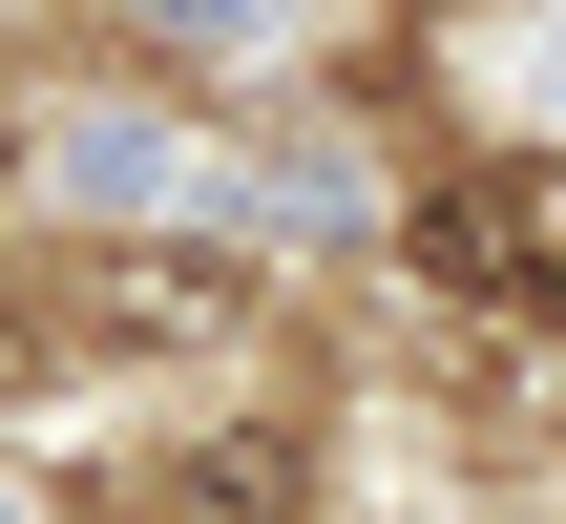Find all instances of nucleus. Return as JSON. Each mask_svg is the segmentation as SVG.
<instances>
[{
  "label": "nucleus",
  "instance_id": "1",
  "mask_svg": "<svg viewBox=\"0 0 566 524\" xmlns=\"http://www.w3.org/2000/svg\"><path fill=\"white\" fill-rule=\"evenodd\" d=\"M84 315H105V357H210V336H252V273L231 252H105Z\"/></svg>",
  "mask_w": 566,
  "mask_h": 524
},
{
  "label": "nucleus",
  "instance_id": "2",
  "mask_svg": "<svg viewBox=\"0 0 566 524\" xmlns=\"http://www.w3.org/2000/svg\"><path fill=\"white\" fill-rule=\"evenodd\" d=\"M420 273H462V294H546V315H566V210H546V189H441V210H420Z\"/></svg>",
  "mask_w": 566,
  "mask_h": 524
},
{
  "label": "nucleus",
  "instance_id": "3",
  "mask_svg": "<svg viewBox=\"0 0 566 524\" xmlns=\"http://www.w3.org/2000/svg\"><path fill=\"white\" fill-rule=\"evenodd\" d=\"M168 504H189V524H294V462H273V441H231V462H189Z\"/></svg>",
  "mask_w": 566,
  "mask_h": 524
},
{
  "label": "nucleus",
  "instance_id": "4",
  "mask_svg": "<svg viewBox=\"0 0 566 524\" xmlns=\"http://www.w3.org/2000/svg\"><path fill=\"white\" fill-rule=\"evenodd\" d=\"M147 21H168V42H231V63L273 42V0H147Z\"/></svg>",
  "mask_w": 566,
  "mask_h": 524
},
{
  "label": "nucleus",
  "instance_id": "5",
  "mask_svg": "<svg viewBox=\"0 0 566 524\" xmlns=\"http://www.w3.org/2000/svg\"><path fill=\"white\" fill-rule=\"evenodd\" d=\"M0 378H21V336H0Z\"/></svg>",
  "mask_w": 566,
  "mask_h": 524
}]
</instances>
